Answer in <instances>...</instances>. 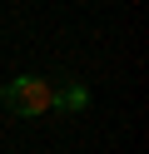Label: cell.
<instances>
[{"label": "cell", "mask_w": 149, "mask_h": 154, "mask_svg": "<svg viewBox=\"0 0 149 154\" xmlns=\"http://www.w3.org/2000/svg\"><path fill=\"white\" fill-rule=\"evenodd\" d=\"M0 104H5L10 114H20V119L50 114L55 109V85L40 80V75H20V80H10L5 90H0Z\"/></svg>", "instance_id": "6da1fadb"}, {"label": "cell", "mask_w": 149, "mask_h": 154, "mask_svg": "<svg viewBox=\"0 0 149 154\" xmlns=\"http://www.w3.org/2000/svg\"><path fill=\"white\" fill-rule=\"evenodd\" d=\"M55 109H65V114H79V109H89V90L79 80H70V85H55Z\"/></svg>", "instance_id": "7a4b0ae2"}]
</instances>
